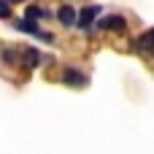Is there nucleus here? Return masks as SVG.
<instances>
[{
    "label": "nucleus",
    "mask_w": 154,
    "mask_h": 154,
    "mask_svg": "<svg viewBox=\"0 0 154 154\" xmlns=\"http://www.w3.org/2000/svg\"><path fill=\"white\" fill-rule=\"evenodd\" d=\"M97 14H100V5H87V8H81V14H79V27H81L84 32H89L92 24H95V19H97Z\"/></svg>",
    "instance_id": "nucleus-1"
},
{
    "label": "nucleus",
    "mask_w": 154,
    "mask_h": 154,
    "mask_svg": "<svg viewBox=\"0 0 154 154\" xmlns=\"http://www.w3.org/2000/svg\"><path fill=\"white\" fill-rule=\"evenodd\" d=\"M97 27L111 30V32H122V30H127V22H125V16H106V19L97 22Z\"/></svg>",
    "instance_id": "nucleus-2"
},
{
    "label": "nucleus",
    "mask_w": 154,
    "mask_h": 154,
    "mask_svg": "<svg viewBox=\"0 0 154 154\" xmlns=\"http://www.w3.org/2000/svg\"><path fill=\"white\" fill-rule=\"evenodd\" d=\"M16 30H22V32H27V35H35V38H43V41H51V35H46L43 30H38V24H35L32 19H19V22H16Z\"/></svg>",
    "instance_id": "nucleus-3"
},
{
    "label": "nucleus",
    "mask_w": 154,
    "mask_h": 154,
    "mask_svg": "<svg viewBox=\"0 0 154 154\" xmlns=\"http://www.w3.org/2000/svg\"><path fill=\"white\" fill-rule=\"evenodd\" d=\"M62 81L70 84V87H84V84H87V76H84L79 68H65V70H62Z\"/></svg>",
    "instance_id": "nucleus-4"
},
{
    "label": "nucleus",
    "mask_w": 154,
    "mask_h": 154,
    "mask_svg": "<svg viewBox=\"0 0 154 154\" xmlns=\"http://www.w3.org/2000/svg\"><path fill=\"white\" fill-rule=\"evenodd\" d=\"M57 19L65 24V27H70V24H79V14H76V8L73 5H60V11H57Z\"/></svg>",
    "instance_id": "nucleus-5"
},
{
    "label": "nucleus",
    "mask_w": 154,
    "mask_h": 154,
    "mask_svg": "<svg viewBox=\"0 0 154 154\" xmlns=\"http://www.w3.org/2000/svg\"><path fill=\"white\" fill-rule=\"evenodd\" d=\"M138 46H141L143 51H149V54L154 57V27L149 30V32H143V35L138 38Z\"/></svg>",
    "instance_id": "nucleus-6"
},
{
    "label": "nucleus",
    "mask_w": 154,
    "mask_h": 154,
    "mask_svg": "<svg viewBox=\"0 0 154 154\" xmlns=\"http://www.w3.org/2000/svg\"><path fill=\"white\" fill-rule=\"evenodd\" d=\"M22 57H24V65H27V68H35V65L41 62V54H38L35 49H30V46L22 49Z\"/></svg>",
    "instance_id": "nucleus-7"
},
{
    "label": "nucleus",
    "mask_w": 154,
    "mask_h": 154,
    "mask_svg": "<svg viewBox=\"0 0 154 154\" xmlns=\"http://www.w3.org/2000/svg\"><path fill=\"white\" fill-rule=\"evenodd\" d=\"M41 16L46 19V16H49V11H46V8H41V5H30V8H27V19H32V22H38Z\"/></svg>",
    "instance_id": "nucleus-8"
},
{
    "label": "nucleus",
    "mask_w": 154,
    "mask_h": 154,
    "mask_svg": "<svg viewBox=\"0 0 154 154\" xmlns=\"http://www.w3.org/2000/svg\"><path fill=\"white\" fill-rule=\"evenodd\" d=\"M0 16H3V19H8V16H11V5H8V0H3V3H0Z\"/></svg>",
    "instance_id": "nucleus-9"
}]
</instances>
